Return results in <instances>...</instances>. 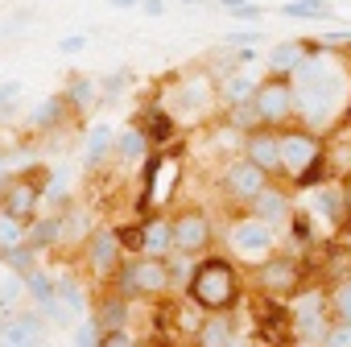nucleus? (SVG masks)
I'll return each instance as SVG.
<instances>
[{"label": "nucleus", "mask_w": 351, "mask_h": 347, "mask_svg": "<svg viewBox=\"0 0 351 347\" xmlns=\"http://www.w3.org/2000/svg\"><path fill=\"white\" fill-rule=\"evenodd\" d=\"M46 174L42 169H17V174H5L0 178V215H9L17 224H34L42 215V199H46V187L42 182Z\"/></svg>", "instance_id": "7ed1b4c3"}, {"label": "nucleus", "mask_w": 351, "mask_h": 347, "mask_svg": "<svg viewBox=\"0 0 351 347\" xmlns=\"http://www.w3.org/2000/svg\"><path fill=\"white\" fill-rule=\"evenodd\" d=\"M66 116H71V104H66L62 95H50V99H42V104L34 108L29 128H34V132H46V128H58Z\"/></svg>", "instance_id": "a878e982"}, {"label": "nucleus", "mask_w": 351, "mask_h": 347, "mask_svg": "<svg viewBox=\"0 0 351 347\" xmlns=\"http://www.w3.org/2000/svg\"><path fill=\"white\" fill-rule=\"evenodd\" d=\"M99 347H136V339H132V331H112L99 339Z\"/></svg>", "instance_id": "4c0bfd02"}, {"label": "nucleus", "mask_w": 351, "mask_h": 347, "mask_svg": "<svg viewBox=\"0 0 351 347\" xmlns=\"http://www.w3.org/2000/svg\"><path fill=\"white\" fill-rule=\"evenodd\" d=\"M310 50H314V42H298V38H289V42H277V46H269V54H265V67H269V75L293 79V75L306 67Z\"/></svg>", "instance_id": "a211bd4d"}, {"label": "nucleus", "mask_w": 351, "mask_h": 347, "mask_svg": "<svg viewBox=\"0 0 351 347\" xmlns=\"http://www.w3.org/2000/svg\"><path fill=\"white\" fill-rule=\"evenodd\" d=\"M182 347H186V343H182Z\"/></svg>", "instance_id": "8fccbe9b"}, {"label": "nucleus", "mask_w": 351, "mask_h": 347, "mask_svg": "<svg viewBox=\"0 0 351 347\" xmlns=\"http://www.w3.org/2000/svg\"><path fill=\"white\" fill-rule=\"evenodd\" d=\"M136 236H141V256H153V261H169L173 256V215L145 211L141 224H136Z\"/></svg>", "instance_id": "2eb2a0df"}, {"label": "nucleus", "mask_w": 351, "mask_h": 347, "mask_svg": "<svg viewBox=\"0 0 351 347\" xmlns=\"http://www.w3.org/2000/svg\"><path fill=\"white\" fill-rule=\"evenodd\" d=\"M211 244H215V219L203 207H182L173 215V252L203 261L211 256Z\"/></svg>", "instance_id": "9b49d317"}, {"label": "nucleus", "mask_w": 351, "mask_h": 347, "mask_svg": "<svg viewBox=\"0 0 351 347\" xmlns=\"http://www.w3.org/2000/svg\"><path fill=\"white\" fill-rule=\"evenodd\" d=\"M141 9H145L149 17H161V13H165V0H141Z\"/></svg>", "instance_id": "a19ab883"}, {"label": "nucleus", "mask_w": 351, "mask_h": 347, "mask_svg": "<svg viewBox=\"0 0 351 347\" xmlns=\"http://www.w3.org/2000/svg\"><path fill=\"white\" fill-rule=\"evenodd\" d=\"M128 87V71H116V75H104L99 79V95H120Z\"/></svg>", "instance_id": "c9c22d12"}, {"label": "nucleus", "mask_w": 351, "mask_h": 347, "mask_svg": "<svg viewBox=\"0 0 351 347\" xmlns=\"http://www.w3.org/2000/svg\"><path fill=\"white\" fill-rule=\"evenodd\" d=\"M289 318H293V343L298 347H322V339H326V331H330V298H326V289L318 285V289H302L293 302H289Z\"/></svg>", "instance_id": "6e6552de"}, {"label": "nucleus", "mask_w": 351, "mask_h": 347, "mask_svg": "<svg viewBox=\"0 0 351 347\" xmlns=\"http://www.w3.org/2000/svg\"><path fill=\"white\" fill-rule=\"evenodd\" d=\"M132 5H141V0H112V9H132Z\"/></svg>", "instance_id": "c03bdc74"}, {"label": "nucleus", "mask_w": 351, "mask_h": 347, "mask_svg": "<svg viewBox=\"0 0 351 347\" xmlns=\"http://www.w3.org/2000/svg\"><path fill=\"white\" fill-rule=\"evenodd\" d=\"M165 265H169L173 289H186V285H191V277H195V269H199V261H195V256H182V252H173Z\"/></svg>", "instance_id": "7c9ffc66"}, {"label": "nucleus", "mask_w": 351, "mask_h": 347, "mask_svg": "<svg viewBox=\"0 0 351 347\" xmlns=\"http://www.w3.org/2000/svg\"><path fill=\"white\" fill-rule=\"evenodd\" d=\"M232 17H236V21H248V25H261V17H265V9H261V5H244V9H236Z\"/></svg>", "instance_id": "58836bf2"}, {"label": "nucleus", "mask_w": 351, "mask_h": 347, "mask_svg": "<svg viewBox=\"0 0 351 347\" xmlns=\"http://www.w3.org/2000/svg\"><path fill=\"white\" fill-rule=\"evenodd\" d=\"M128 298H120L116 289H104L95 298V310H91V322L99 326V335H112V331H128Z\"/></svg>", "instance_id": "412c9836"}, {"label": "nucleus", "mask_w": 351, "mask_h": 347, "mask_svg": "<svg viewBox=\"0 0 351 347\" xmlns=\"http://www.w3.org/2000/svg\"><path fill=\"white\" fill-rule=\"evenodd\" d=\"M46 318L34 310H21L17 318H9V322H0V347H29V343H38V339H46Z\"/></svg>", "instance_id": "aec40b11"}, {"label": "nucleus", "mask_w": 351, "mask_h": 347, "mask_svg": "<svg viewBox=\"0 0 351 347\" xmlns=\"http://www.w3.org/2000/svg\"><path fill=\"white\" fill-rule=\"evenodd\" d=\"M17 244H29V228L0 215V248H17Z\"/></svg>", "instance_id": "473e14b6"}, {"label": "nucleus", "mask_w": 351, "mask_h": 347, "mask_svg": "<svg viewBox=\"0 0 351 347\" xmlns=\"http://www.w3.org/2000/svg\"><path fill=\"white\" fill-rule=\"evenodd\" d=\"M298 211H306V215L314 219V228L322 224L326 232H347V228H351V224H347V203H343V187H339V182H322V187L306 191Z\"/></svg>", "instance_id": "ddd939ff"}, {"label": "nucleus", "mask_w": 351, "mask_h": 347, "mask_svg": "<svg viewBox=\"0 0 351 347\" xmlns=\"http://www.w3.org/2000/svg\"><path fill=\"white\" fill-rule=\"evenodd\" d=\"M252 104H256V112H261L265 128H277V132H281V128L298 124V95H293V79H281V75L261 79V87H256Z\"/></svg>", "instance_id": "9d476101"}, {"label": "nucleus", "mask_w": 351, "mask_h": 347, "mask_svg": "<svg viewBox=\"0 0 351 347\" xmlns=\"http://www.w3.org/2000/svg\"><path fill=\"white\" fill-rule=\"evenodd\" d=\"M79 256H83V269L91 273V281L104 285V289L116 285V277H120V269H124V261H128V252H124V244H120V232L108 228V224L91 228V236L83 240Z\"/></svg>", "instance_id": "20e7f679"}, {"label": "nucleus", "mask_w": 351, "mask_h": 347, "mask_svg": "<svg viewBox=\"0 0 351 347\" xmlns=\"http://www.w3.org/2000/svg\"><path fill=\"white\" fill-rule=\"evenodd\" d=\"M87 42H91L87 34H66V38L58 42V54H79V50H83Z\"/></svg>", "instance_id": "e433bc0d"}, {"label": "nucleus", "mask_w": 351, "mask_h": 347, "mask_svg": "<svg viewBox=\"0 0 351 347\" xmlns=\"http://www.w3.org/2000/svg\"><path fill=\"white\" fill-rule=\"evenodd\" d=\"M347 248H351V232H347Z\"/></svg>", "instance_id": "de8ad7c7"}, {"label": "nucleus", "mask_w": 351, "mask_h": 347, "mask_svg": "<svg viewBox=\"0 0 351 347\" xmlns=\"http://www.w3.org/2000/svg\"><path fill=\"white\" fill-rule=\"evenodd\" d=\"M99 339H104V335H99V326H95L91 318H83V322L71 331V347H99Z\"/></svg>", "instance_id": "72a5a7b5"}, {"label": "nucleus", "mask_w": 351, "mask_h": 347, "mask_svg": "<svg viewBox=\"0 0 351 347\" xmlns=\"http://www.w3.org/2000/svg\"><path fill=\"white\" fill-rule=\"evenodd\" d=\"M269 182H273V178H269L265 169H256L244 153H240V157H228V161H223V174H219V187H223V195H228L236 207H252Z\"/></svg>", "instance_id": "f8f14e48"}, {"label": "nucleus", "mask_w": 351, "mask_h": 347, "mask_svg": "<svg viewBox=\"0 0 351 347\" xmlns=\"http://www.w3.org/2000/svg\"><path fill=\"white\" fill-rule=\"evenodd\" d=\"M339 187H343V203H347V224H351V178H343ZM347 232H351V228H347Z\"/></svg>", "instance_id": "79ce46f5"}, {"label": "nucleus", "mask_w": 351, "mask_h": 347, "mask_svg": "<svg viewBox=\"0 0 351 347\" xmlns=\"http://www.w3.org/2000/svg\"><path fill=\"white\" fill-rule=\"evenodd\" d=\"M17 91H21L17 83H5V87H0V112L9 108V99H17Z\"/></svg>", "instance_id": "ea45409f"}, {"label": "nucleus", "mask_w": 351, "mask_h": 347, "mask_svg": "<svg viewBox=\"0 0 351 347\" xmlns=\"http://www.w3.org/2000/svg\"><path fill=\"white\" fill-rule=\"evenodd\" d=\"M314 273H318L322 289H335V285L351 281V248H347V240H326L318 261H314Z\"/></svg>", "instance_id": "dca6fc26"}, {"label": "nucleus", "mask_w": 351, "mask_h": 347, "mask_svg": "<svg viewBox=\"0 0 351 347\" xmlns=\"http://www.w3.org/2000/svg\"><path fill=\"white\" fill-rule=\"evenodd\" d=\"M256 87H261V79H256L252 71H244V67H236V71H228V75H219V104H223V108H236V104H248V99L256 95Z\"/></svg>", "instance_id": "5701e85b"}, {"label": "nucleus", "mask_w": 351, "mask_h": 347, "mask_svg": "<svg viewBox=\"0 0 351 347\" xmlns=\"http://www.w3.org/2000/svg\"><path fill=\"white\" fill-rule=\"evenodd\" d=\"M153 157V141L136 128V124H128L120 136H116V157L112 161H120V165H145Z\"/></svg>", "instance_id": "b1692460"}, {"label": "nucleus", "mask_w": 351, "mask_h": 347, "mask_svg": "<svg viewBox=\"0 0 351 347\" xmlns=\"http://www.w3.org/2000/svg\"><path fill=\"white\" fill-rule=\"evenodd\" d=\"M223 244H228V252H232L236 261H244V265H252V269L277 256V232H273L269 224H261L256 215H248V211L228 224Z\"/></svg>", "instance_id": "39448f33"}, {"label": "nucleus", "mask_w": 351, "mask_h": 347, "mask_svg": "<svg viewBox=\"0 0 351 347\" xmlns=\"http://www.w3.org/2000/svg\"><path fill=\"white\" fill-rule=\"evenodd\" d=\"M38 248H29V244H17V248H0V261H5V269L9 273H17V277H29L34 269H38Z\"/></svg>", "instance_id": "cd10ccee"}, {"label": "nucleus", "mask_w": 351, "mask_h": 347, "mask_svg": "<svg viewBox=\"0 0 351 347\" xmlns=\"http://www.w3.org/2000/svg\"><path fill=\"white\" fill-rule=\"evenodd\" d=\"M244 157L265 169L269 178H277L281 174V132L277 128H261V132H248L244 136Z\"/></svg>", "instance_id": "f3484780"}, {"label": "nucleus", "mask_w": 351, "mask_h": 347, "mask_svg": "<svg viewBox=\"0 0 351 347\" xmlns=\"http://www.w3.org/2000/svg\"><path fill=\"white\" fill-rule=\"evenodd\" d=\"M293 95H298V124L326 136V128L351 108V62H347V54L314 42L306 67L293 75Z\"/></svg>", "instance_id": "f257e3e1"}, {"label": "nucleus", "mask_w": 351, "mask_h": 347, "mask_svg": "<svg viewBox=\"0 0 351 347\" xmlns=\"http://www.w3.org/2000/svg\"><path fill=\"white\" fill-rule=\"evenodd\" d=\"M322 347H351V322H330Z\"/></svg>", "instance_id": "f704fd0d"}, {"label": "nucleus", "mask_w": 351, "mask_h": 347, "mask_svg": "<svg viewBox=\"0 0 351 347\" xmlns=\"http://www.w3.org/2000/svg\"><path fill=\"white\" fill-rule=\"evenodd\" d=\"M211 5H223V9H232V13H236V9H244V5H252V0H211Z\"/></svg>", "instance_id": "37998d69"}, {"label": "nucleus", "mask_w": 351, "mask_h": 347, "mask_svg": "<svg viewBox=\"0 0 351 347\" xmlns=\"http://www.w3.org/2000/svg\"><path fill=\"white\" fill-rule=\"evenodd\" d=\"M112 289H116L120 298H128V302H132V298H149V302H157V298H165V294L173 289V277H169V265H165V261H153V256H128Z\"/></svg>", "instance_id": "0eeeda50"}, {"label": "nucleus", "mask_w": 351, "mask_h": 347, "mask_svg": "<svg viewBox=\"0 0 351 347\" xmlns=\"http://www.w3.org/2000/svg\"><path fill=\"white\" fill-rule=\"evenodd\" d=\"M29 298V289H25V277H17V273H5L0 277V322H9V318H17L21 310V302Z\"/></svg>", "instance_id": "393cba45"}, {"label": "nucleus", "mask_w": 351, "mask_h": 347, "mask_svg": "<svg viewBox=\"0 0 351 347\" xmlns=\"http://www.w3.org/2000/svg\"><path fill=\"white\" fill-rule=\"evenodd\" d=\"M252 285L261 289V298H273V302H293V298L306 289V265H302L293 252H277L273 261L256 265Z\"/></svg>", "instance_id": "1a4fd4ad"}, {"label": "nucleus", "mask_w": 351, "mask_h": 347, "mask_svg": "<svg viewBox=\"0 0 351 347\" xmlns=\"http://www.w3.org/2000/svg\"><path fill=\"white\" fill-rule=\"evenodd\" d=\"M136 347H165V343H136Z\"/></svg>", "instance_id": "49530a36"}, {"label": "nucleus", "mask_w": 351, "mask_h": 347, "mask_svg": "<svg viewBox=\"0 0 351 347\" xmlns=\"http://www.w3.org/2000/svg\"><path fill=\"white\" fill-rule=\"evenodd\" d=\"M326 298H330V318L335 322H351V281L326 289Z\"/></svg>", "instance_id": "2f4dec72"}, {"label": "nucleus", "mask_w": 351, "mask_h": 347, "mask_svg": "<svg viewBox=\"0 0 351 347\" xmlns=\"http://www.w3.org/2000/svg\"><path fill=\"white\" fill-rule=\"evenodd\" d=\"M116 128L112 124H104V120H95L87 132H83V169L87 174H95L104 161H112L116 157Z\"/></svg>", "instance_id": "6ab92c4d"}, {"label": "nucleus", "mask_w": 351, "mask_h": 347, "mask_svg": "<svg viewBox=\"0 0 351 347\" xmlns=\"http://www.w3.org/2000/svg\"><path fill=\"white\" fill-rule=\"evenodd\" d=\"M0 34H5V29H0Z\"/></svg>", "instance_id": "09e8293b"}, {"label": "nucleus", "mask_w": 351, "mask_h": 347, "mask_svg": "<svg viewBox=\"0 0 351 347\" xmlns=\"http://www.w3.org/2000/svg\"><path fill=\"white\" fill-rule=\"evenodd\" d=\"M248 215H256V219H261V224H269L273 232H285V228L293 224V215H298L293 191H289L285 182H269V187L261 191V199L248 207Z\"/></svg>", "instance_id": "4468645a"}, {"label": "nucleus", "mask_w": 351, "mask_h": 347, "mask_svg": "<svg viewBox=\"0 0 351 347\" xmlns=\"http://www.w3.org/2000/svg\"><path fill=\"white\" fill-rule=\"evenodd\" d=\"M223 120H228L232 128H240L244 136L265 128V120H261V112H256V104H252V99H248V104H236V108H223Z\"/></svg>", "instance_id": "c85d7f7f"}, {"label": "nucleus", "mask_w": 351, "mask_h": 347, "mask_svg": "<svg viewBox=\"0 0 351 347\" xmlns=\"http://www.w3.org/2000/svg\"><path fill=\"white\" fill-rule=\"evenodd\" d=\"M281 17H330V0H285Z\"/></svg>", "instance_id": "c756f323"}, {"label": "nucleus", "mask_w": 351, "mask_h": 347, "mask_svg": "<svg viewBox=\"0 0 351 347\" xmlns=\"http://www.w3.org/2000/svg\"><path fill=\"white\" fill-rule=\"evenodd\" d=\"M186 298L199 310H207V314L236 310L240 298H244V277H240L236 261L232 256H203L195 277H191V285H186Z\"/></svg>", "instance_id": "f03ea898"}, {"label": "nucleus", "mask_w": 351, "mask_h": 347, "mask_svg": "<svg viewBox=\"0 0 351 347\" xmlns=\"http://www.w3.org/2000/svg\"><path fill=\"white\" fill-rule=\"evenodd\" d=\"M29 347H54V343H50V335H46V339H38V343H29Z\"/></svg>", "instance_id": "a18cd8bd"}, {"label": "nucleus", "mask_w": 351, "mask_h": 347, "mask_svg": "<svg viewBox=\"0 0 351 347\" xmlns=\"http://www.w3.org/2000/svg\"><path fill=\"white\" fill-rule=\"evenodd\" d=\"M236 343H240V331H236V314L228 310V314H207L191 347H236Z\"/></svg>", "instance_id": "4be33fe9"}, {"label": "nucleus", "mask_w": 351, "mask_h": 347, "mask_svg": "<svg viewBox=\"0 0 351 347\" xmlns=\"http://www.w3.org/2000/svg\"><path fill=\"white\" fill-rule=\"evenodd\" d=\"M95 95H99V79H87V75H75L71 87L62 91V99L71 104V112H87L95 104Z\"/></svg>", "instance_id": "bb28decb"}, {"label": "nucleus", "mask_w": 351, "mask_h": 347, "mask_svg": "<svg viewBox=\"0 0 351 347\" xmlns=\"http://www.w3.org/2000/svg\"><path fill=\"white\" fill-rule=\"evenodd\" d=\"M215 108H223L219 104V75L211 79V75H178L169 83V104H165V112L169 116H195V120H207Z\"/></svg>", "instance_id": "423d86ee"}]
</instances>
